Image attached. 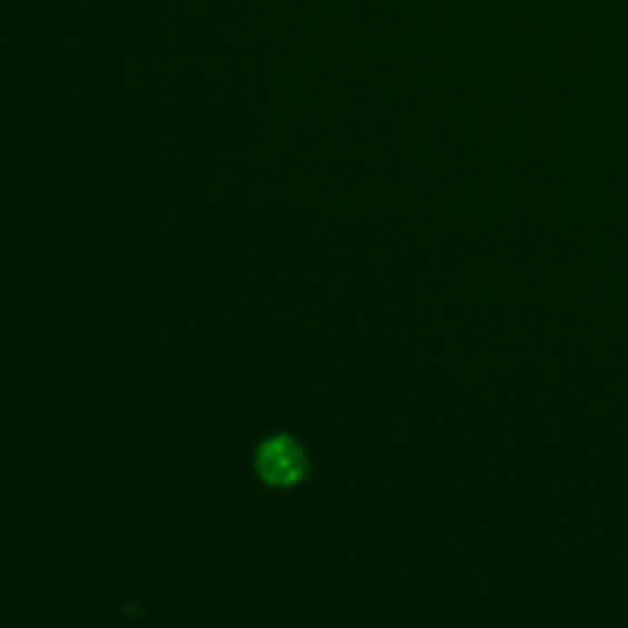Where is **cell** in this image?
Wrapping results in <instances>:
<instances>
[{
  "instance_id": "obj_1",
  "label": "cell",
  "mask_w": 628,
  "mask_h": 628,
  "mask_svg": "<svg viewBox=\"0 0 628 628\" xmlns=\"http://www.w3.org/2000/svg\"><path fill=\"white\" fill-rule=\"evenodd\" d=\"M305 467V452L290 437H272L258 452L260 477L272 486L298 484Z\"/></svg>"
}]
</instances>
